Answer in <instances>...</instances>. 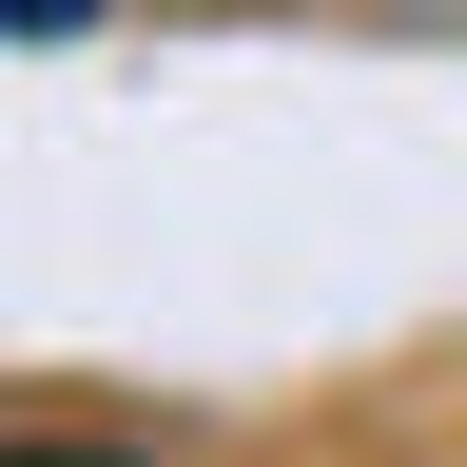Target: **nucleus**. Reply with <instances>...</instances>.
<instances>
[{"label": "nucleus", "mask_w": 467, "mask_h": 467, "mask_svg": "<svg viewBox=\"0 0 467 467\" xmlns=\"http://www.w3.org/2000/svg\"><path fill=\"white\" fill-rule=\"evenodd\" d=\"M0 467H156V448H98V429H0Z\"/></svg>", "instance_id": "f257e3e1"}, {"label": "nucleus", "mask_w": 467, "mask_h": 467, "mask_svg": "<svg viewBox=\"0 0 467 467\" xmlns=\"http://www.w3.org/2000/svg\"><path fill=\"white\" fill-rule=\"evenodd\" d=\"M98 20V0H0V39H78Z\"/></svg>", "instance_id": "f03ea898"}]
</instances>
